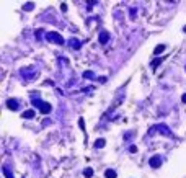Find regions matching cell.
Segmentation results:
<instances>
[{"label": "cell", "instance_id": "obj_18", "mask_svg": "<svg viewBox=\"0 0 186 178\" xmlns=\"http://www.w3.org/2000/svg\"><path fill=\"white\" fill-rule=\"evenodd\" d=\"M95 3H97V2H88V10H92V8L95 7Z\"/></svg>", "mask_w": 186, "mask_h": 178}, {"label": "cell", "instance_id": "obj_1", "mask_svg": "<svg viewBox=\"0 0 186 178\" xmlns=\"http://www.w3.org/2000/svg\"><path fill=\"white\" fill-rule=\"evenodd\" d=\"M33 105L38 106V108H39V111H41V113H44V114H49V113H51V110H52V106L49 105V103L42 101L41 98L38 100L36 96H33Z\"/></svg>", "mask_w": 186, "mask_h": 178}, {"label": "cell", "instance_id": "obj_2", "mask_svg": "<svg viewBox=\"0 0 186 178\" xmlns=\"http://www.w3.org/2000/svg\"><path fill=\"white\" fill-rule=\"evenodd\" d=\"M46 39H47V41H51V43H56V44H64V43H65L64 38H62L59 33H56V31L47 33V35H46Z\"/></svg>", "mask_w": 186, "mask_h": 178}, {"label": "cell", "instance_id": "obj_5", "mask_svg": "<svg viewBox=\"0 0 186 178\" xmlns=\"http://www.w3.org/2000/svg\"><path fill=\"white\" fill-rule=\"evenodd\" d=\"M7 106L12 111H16L18 106H20V103H18V100H15V98H8V100H7Z\"/></svg>", "mask_w": 186, "mask_h": 178}, {"label": "cell", "instance_id": "obj_13", "mask_svg": "<svg viewBox=\"0 0 186 178\" xmlns=\"http://www.w3.org/2000/svg\"><path fill=\"white\" fill-rule=\"evenodd\" d=\"M163 51H165V46L160 44V46H157V48H155V54H162Z\"/></svg>", "mask_w": 186, "mask_h": 178}, {"label": "cell", "instance_id": "obj_10", "mask_svg": "<svg viewBox=\"0 0 186 178\" xmlns=\"http://www.w3.org/2000/svg\"><path fill=\"white\" fill-rule=\"evenodd\" d=\"M23 118H25V119H33V118H35V111H33V110L25 111V113H23Z\"/></svg>", "mask_w": 186, "mask_h": 178}, {"label": "cell", "instance_id": "obj_7", "mask_svg": "<svg viewBox=\"0 0 186 178\" xmlns=\"http://www.w3.org/2000/svg\"><path fill=\"white\" fill-rule=\"evenodd\" d=\"M98 39H100V43H101V44H106L109 41V33L108 31H101V33H100V36H98Z\"/></svg>", "mask_w": 186, "mask_h": 178}, {"label": "cell", "instance_id": "obj_11", "mask_svg": "<svg viewBox=\"0 0 186 178\" xmlns=\"http://www.w3.org/2000/svg\"><path fill=\"white\" fill-rule=\"evenodd\" d=\"M104 176H106V178H116L118 175H116V172H114V170H111V168H109V170L104 172Z\"/></svg>", "mask_w": 186, "mask_h": 178}, {"label": "cell", "instance_id": "obj_6", "mask_svg": "<svg viewBox=\"0 0 186 178\" xmlns=\"http://www.w3.org/2000/svg\"><path fill=\"white\" fill-rule=\"evenodd\" d=\"M149 163H150L152 168H159V167L162 165V157H160V155H154V157L150 158Z\"/></svg>", "mask_w": 186, "mask_h": 178}, {"label": "cell", "instance_id": "obj_4", "mask_svg": "<svg viewBox=\"0 0 186 178\" xmlns=\"http://www.w3.org/2000/svg\"><path fill=\"white\" fill-rule=\"evenodd\" d=\"M21 75L25 77L26 80H31V78L36 75V70H35V67H25V69H21Z\"/></svg>", "mask_w": 186, "mask_h": 178}, {"label": "cell", "instance_id": "obj_9", "mask_svg": "<svg viewBox=\"0 0 186 178\" xmlns=\"http://www.w3.org/2000/svg\"><path fill=\"white\" fill-rule=\"evenodd\" d=\"M2 170H3V175H5V178H15V176H13V173L8 170V167H7V165H3V167H2Z\"/></svg>", "mask_w": 186, "mask_h": 178}, {"label": "cell", "instance_id": "obj_12", "mask_svg": "<svg viewBox=\"0 0 186 178\" xmlns=\"http://www.w3.org/2000/svg\"><path fill=\"white\" fill-rule=\"evenodd\" d=\"M104 144H106V142H104V139H97V140H95V147H97V149H101Z\"/></svg>", "mask_w": 186, "mask_h": 178}, {"label": "cell", "instance_id": "obj_16", "mask_svg": "<svg viewBox=\"0 0 186 178\" xmlns=\"http://www.w3.org/2000/svg\"><path fill=\"white\" fill-rule=\"evenodd\" d=\"M83 77H85V78H93V77H95V74H93V72H85V74H83Z\"/></svg>", "mask_w": 186, "mask_h": 178}, {"label": "cell", "instance_id": "obj_20", "mask_svg": "<svg viewBox=\"0 0 186 178\" xmlns=\"http://www.w3.org/2000/svg\"><path fill=\"white\" fill-rule=\"evenodd\" d=\"M184 33H186V26H184Z\"/></svg>", "mask_w": 186, "mask_h": 178}, {"label": "cell", "instance_id": "obj_3", "mask_svg": "<svg viewBox=\"0 0 186 178\" xmlns=\"http://www.w3.org/2000/svg\"><path fill=\"white\" fill-rule=\"evenodd\" d=\"M157 133H160L162 136H165V137H173V133H171V129L168 128V126H165V124H159L155 128Z\"/></svg>", "mask_w": 186, "mask_h": 178}, {"label": "cell", "instance_id": "obj_15", "mask_svg": "<svg viewBox=\"0 0 186 178\" xmlns=\"http://www.w3.org/2000/svg\"><path fill=\"white\" fill-rule=\"evenodd\" d=\"M23 8H25L26 12H31L33 8H35V3H28V5H25V7H23Z\"/></svg>", "mask_w": 186, "mask_h": 178}, {"label": "cell", "instance_id": "obj_17", "mask_svg": "<svg viewBox=\"0 0 186 178\" xmlns=\"http://www.w3.org/2000/svg\"><path fill=\"white\" fill-rule=\"evenodd\" d=\"M129 152H132V154L137 152V147H136V146H131V147H129Z\"/></svg>", "mask_w": 186, "mask_h": 178}, {"label": "cell", "instance_id": "obj_14", "mask_svg": "<svg viewBox=\"0 0 186 178\" xmlns=\"http://www.w3.org/2000/svg\"><path fill=\"white\" fill-rule=\"evenodd\" d=\"M83 175L87 176V178H90V176H93V170H92V168H85Z\"/></svg>", "mask_w": 186, "mask_h": 178}, {"label": "cell", "instance_id": "obj_8", "mask_svg": "<svg viewBox=\"0 0 186 178\" xmlns=\"http://www.w3.org/2000/svg\"><path fill=\"white\" fill-rule=\"evenodd\" d=\"M69 46H70V48H72V49H80V48H82V43H80L78 39L72 38V39L69 41Z\"/></svg>", "mask_w": 186, "mask_h": 178}, {"label": "cell", "instance_id": "obj_19", "mask_svg": "<svg viewBox=\"0 0 186 178\" xmlns=\"http://www.w3.org/2000/svg\"><path fill=\"white\" fill-rule=\"evenodd\" d=\"M183 103H186V95H183Z\"/></svg>", "mask_w": 186, "mask_h": 178}]
</instances>
